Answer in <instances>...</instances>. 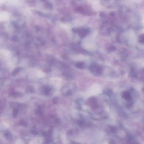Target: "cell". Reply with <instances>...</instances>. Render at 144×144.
Here are the masks:
<instances>
[{"label":"cell","mask_w":144,"mask_h":144,"mask_svg":"<svg viewBox=\"0 0 144 144\" xmlns=\"http://www.w3.org/2000/svg\"><path fill=\"white\" fill-rule=\"evenodd\" d=\"M76 67L79 69H83L84 67V64L82 63H77L76 65Z\"/></svg>","instance_id":"obj_1"},{"label":"cell","mask_w":144,"mask_h":144,"mask_svg":"<svg viewBox=\"0 0 144 144\" xmlns=\"http://www.w3.org/2000/svg\"><path fill=\"white\" fill-rule=\"evenodd\" d=\"M36 112H36V114L37 115H41V114L42 113V112H41V109H40L37 110Z\"/></svg>","instance_id":"obj_4"},{"label":"cell","mask_w":144,"mask_h":144,"mask_svg":"<svg viewBox=\"0 0 144 144\" xmlns=\"http://www.w3.org/2000/svg\"><path fill=\"white\" fill-rule=\"evenodd\" d=\"M18 111L17 109H14V110L13 111V117H17V114H18Z\"/></svg>","instance_id":"obj_2"},{"label":"cell","mask_w":144,"mask_h":144,"mask_svg":"<svg viewBox=\"0 0 144 144\" xmlns=\"http://www.w3.org/2000/svg\"><path fill=\"white\" fill-rule=\"evenodd\" d=\"M19 72H20V69H18V68L16 69H15L14 71L13 72V75H15L16 74H17V73H18Z\"/></svg>","instance_id":"obj_3"}]
</instances>
